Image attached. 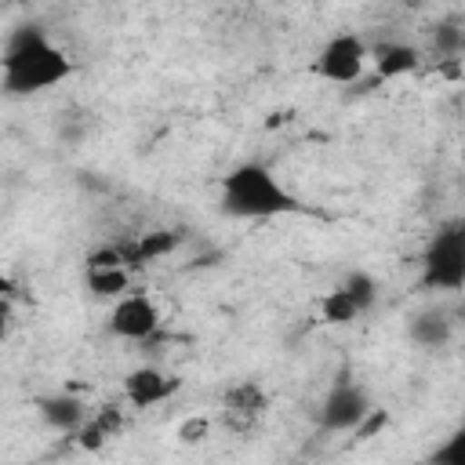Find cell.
<instances>
[{
    "label": "cell",
    "mask_w": 465,
    "mask_h": 465,
    "mask_svg": "<svg viewBox=\"0 0 465 465\" xmlns=\"http://www.w3.org/2000/svg\"><path fill=\"white\" fill-rule=\"evenodd\" d=\"M73 76V58L47 36L44 25L29 22L7 33L0 54V84L11 98H29L47 87H58Z\"/></svg>",
    "instance_id": "cell-1"
},
{
    "label": "cell",
    "mask_w": 465,
    "mask_h": 465,
    "mask_svg": "<svg viewBox=\"0 0 465 465\" xmlns=\"http://www.w3.org/2000/svg\"><path fill=\"white\" fill-rule=\"evenodd\" d=\"M218 211L225 218L240 222H265V218H283V214H302V200L280 182V174L269 163L247 160L236 163L229 174H222L218 185Z\"/></svg>",
    "instance_id": "cell-2"
},
{
    "label": "cell",
    "mask_w": 465,
    "mask_h": 465,
    "mask_svg": "<svg viewBox=\"0 0 465 465\" xmlns=\"http://www.w3.org/2000/svg\"><path fill=\"white\" fill-rule=\"evenodd\" d=\"M425 291H465V218L440 225L421 251Z\"/></svg>",
    "instance_id": "cell-3"
},
{
    "label": "cell",
    "mask_w": 465,
    "mask_h": 465,
    "mask_svg": "<svg viewBox=\"0 0 465 465\" xmlns=\"http://www.w3.org/2000/svg\"><path fill=\"white\" fill-rule=\"evenodd\" d=\"M363 65H367V44L360 33L352 29H341L334 36L323 40V47L316 51V62H312V73L327 84H356L363 76Z\"/></svg>",
    "instance_id": "cell-4"
},
{
    "label": "cell",
    "mask_w": 465,
    "mask_h": 465,
    "mask_svg": "<svg viewBox=\"0 0 465 465\" xmlns=\"http://www.w3.org/2000/svg\"><path fill=\"white\" fill-rule=\"evenodd\" d=\"M371 411L374 407H371L367 389L360 381H352V378H338L327 389V396H323V403L316 411V421L327 432H356Z\"/></svg>",
    "instance_id": "cell-5"
},
{
    "label": "cell",
    "mask_w": 465,
    "mask_h": 465,
    "mask_svg": "<svg viewBox=\"0 0 465 465\" xmlns=\"http://www.w3.org/2000/svg\"><path fill=\"white\" fill-rule=\"evenodd\" d=\"M160 323L163 320H160L156 302L149 294H138V291H127L124 298H116V305L105 316L109 334H116L124 341H153Z\"/></svg>",
    "instance_id": "cell-6"
},
{
    "label": "cell",
    "mask_w": 465,
    "mask_h": 465,
    "mask_svg": "<svg viewBox=\"0 0 465 465\" xmlns=\"http://www.w3.org/2000/svg\"><path fill=\"white\" fill-rule=\"evenodd\" d=\"M178 385H182V381L171 378V374L160 371V367H134V371H127V378H124V396H127L131 407H156V403H163L167 396H174Z\"/></svg>",
    "instance_id": "cell-7"
},
{
    "label": "cell",
    "mask_w": 465,
    "mask_h": 465,
    "mask_svg": "<svg viewBox=\"0 0 465 465\" xmlns=\"http://www.w3.org/2000/svg\"><path fill=\"white\" fill-rule=\"evenodd\" d=\"M36 414L44 418V425H51L54 432H80L84 425H87V418H91V411H87V403L80 400V396H73V392H47V396H40L36 400Z\"/></svg>",
    "instance_id": "cell-8"
},
{
    "label": "cell",
    "mask_w": 465,
    "mask_h": 465,
    "mask_svg": "<svg viewBox=\"0 0 465 465\" xmlns=\"http://www.w3.org/2000/svg\"><path fill=\"white\" fill-rule=\"evenodd\" d=\"M454 338V323L443 309H418L411 320H407V341L425 349V352H436V349H447Z\"/></svg>",
    "instance_id": "cell-9"
},
{
    "label": "cell",
    "mask_w": 465,
    "mask_h": 465,
    "mask_svg": "<svg viewBox=\"0 0 465 465\" xmlns=\"http://www.w3.org/2000/svg\"><path fill=\"white\" fill-rule=\"evenodd\" d=\"M421 65V47L407 44V40H392L374 47V73L378 80H400L407 73H414Z\"/></svg>",
    "instance_id": "cell-10"
},
{
    "label": "cell",
    "mask_w": 465,
    "mask_h": 465,
    "mask_svg": "<svg viewBox=\"0 0 465 465\" xmlns=\"http://www.w3.org/2000/svg\"><path fill=\"white\" fill-rule=\"evenodd\" d=\"M178 240H182V236H178L174 229H153V232L138 236L134 243H116V247L124 251L127 265H142V262H156V258L171 254V251L178 247Z\"/></svg>",
    "instance_id": "cell-11"
},
{
    "label": "cell",
    "mask_w": 465,
    "mask_h": 465,
    "mask_svg": "<svg viewBox=\"0 0 465 465\" xmlns=\"http://www.w3.org/2000/svg\"><path fill=\"white\" fill-rule=\"evenodd\" d=\"M262 411H265V392H262L254 381H243V385L229 389V396H225V414H229V421H236L240 429H247L251 421L262 418Z\"/></svg>",
    "instance_id": "cell-12"
},
{
    "label": "cell",
    "mask_w": 465,
    "mask_h": 465,
    "mask_svg": "<svg viewBox=\"0 0 465 465\" xmlns=\"http://www.w3.org/2000/svg\"><path fill=\"white\" fill-rule=\"evenodd\" d=\"M84 283L94 298H124L131 287V272L127 265H98V269H84Z\"/></svg>",
    "instance_id": "cell-13"
},
{
    "label": "cell",
    "mask_w": 465,
    "mask_h": 465,
    "mask_svg": "<svg viewBox=\"0 0 465 465\" xmlns=\"http://www.w3.org/2000/svg\"><path fill=\"white\" fill-rule=\"evenodd\" d=\"M432 51H436V58L465 54V18L461 15H450L432 25Z\"/></svg>",
    "instance_id": "cell-14"
},
{
    "label": "cell",
    "mask_w": 465,
    "mask_h": 465,
    "mask_svg": "<svg viewBox=\"0 0 465 465\" xmlns=\"http://www.w3.org/2000/svg\"><path fill=\"white\" fill-rule=\"evenodd\" d=\"M320 312H323V320L327 323H334V327H341V323H352L356 316H363V309L345 294V287H334V291H327L323 298H320Z\"/></svg>",
    "instance_id": "cell-15"
},
{
    "label": "cell",
    "mask_w": 465,
    "mask_h": 465,
    "mask_svg": "<svg viewBox=\"0 0 465 465\" xmlns=\"http://www.w3.org/2000/svg\"><path fill=\"white\" fill-rule=\"evenodd\" d=\"M421 465H465V425L450 429V432L429 450V458H425Z\"/></svg>",
    "instance_id": "cell-16"
},
{
    "label": "cell",
    "mask_w": 465,
    "mask_h": 465,
    "mask_svg": "<svg viewBox=\"0 0 465 465\" xmlns=\"http://www.w3.org/2000/svg\"><path fill=\"white\" fill-rule=\"evenodd\" d=\"M338 287H345V294H349V298H352V302H356L363 312H367V309L378 302V280H374L371 272H363V269H352V272H349V276H345Z\"/></svg>",
    "instance_id": "cell-17"
},
{
    "label": "cell",
    "mask_w": 465,
    "mask_h": 465,
    "mask_svg": "<svg viewBox=\"0 0 465 465\" xmlns=\"http://www.w3.org/2000/svg\"><path fill=\"white\" fill-rule=\"evenodd\" d=\"M105 440H109V429H105V425H102L94 414H91V418H87V425L76 432V443H80L84 450H98Z\"/></svg>",
    "instance_id": "cell-18"
},
{
    "label": "cell",
    "mask_w": 465,
    "mask_h": 465,
    "mask_svg": "<svg viewBox=\"0 0 465 465\" xmlns=\"http://www.w3.org/2000/svg\"><path fill=\"white\" fill-rule=\"evenodd\" d=\"M207 429H211V421H207L203 414H196V418H185V421L178 425V440H182V443H200V440L207 436Z\"/></svg>",
    "instance_id": "cell-19"
},
{
    "label": "cell",
    "mask_w": 465,
    "mask_h": 465,
    "mask_svg": "<svg viewBox=\"0 0 465 465\" xmlns=\"http://www.w3.org/2000/svg\"><path fill=\"white\" fill-rule=\"evenodd\" d=\"M385 421H389V414H385V411H371V414L363 418V425L356 429V440H367V436H371L374 429H381Z\"/></svg>",
    "instance_id": "cell-20"
},
{
    "label": "cell",
    "mask_w": 465,
    "mask_h": 465,
    "mask_svg": "<svg viewBox=\"0 0 465 465\" xmlns=\"http://www.w3.org/2000/svg\"><path fill=\"white\" fill-rule=\"evenodd\" d=\"M25 465H36V461H25Z\"/></svg>",
    "instance_id": "cell-21"
}]
</instances>
